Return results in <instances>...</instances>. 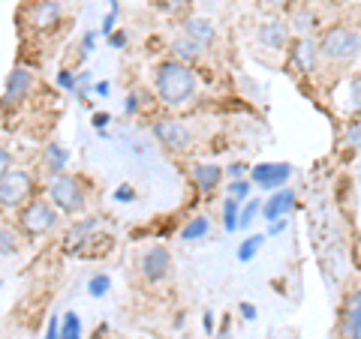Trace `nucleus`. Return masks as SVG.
<instances>
[{"label":"nucleus","instance_id":"f257e3e1","mask_svg":"<svg viewBox=\"0 0 361 339\" xmlns=\"http://www.w3.org/2000/svg\"><path fill=\"white\" fill-rule=\"evenodd\" d=\"M154 87H157V99L169 108H180L187 105L190 99L196 96V72L190 70V63L184 60H163L157 63V72H154Z\"/></svg>","mask_w":361,"mask_h":339},{"label":"nucleus","instance_id":"f03ea898","mask_svg":"<svg viewBox=\"0 0 361 339\" xmlns=\"http://www.w3.org/2000/svg\"><path fill=\"white\" fill-rule=\"evenodd\" d=\"M358 51H361V33L346 25H331L319 37V54L331 63L353 60L358 58Z\"/></svg>","mask_w":361,"mask_h":339},{"label":"nucleus","instance_id":"7ed1b4c3","mask_svg":"<svg viewBox=\"0 0 361 339\" xmlns=\"http://www.w3.org/2000/svg\"><path fill=\"white\" fill-rule=\"evenodd\" d=\"M85 186L82 180L73 177V174H51L49 180V201L54 207H58L61 213H78L85 207Z\"/></svg>","mask_w":361,"mask_h":339},{"label":"nucleus","instance_id":"20e7f679","mask_svg":"<svg viewBox=\"0 0 361 339\" xmlns=\"http://www.w3.org/2000/svg\"><path fill=\"white\" fill-rule=\"evenodd\" d=\"M18 222L30 237H42V234H49L54 225H58V207H54L51 201L33 198V201H27V205L21 207Z\"/></svg>","mask_w":361,"mask_h":339},{"label":"nucleus","instance_id":"39448f33","mask_svg":"<svg viewBox=\"0 0 361 339\" xmlns=\"http://www.w3.org/2000/svg\"><path fill=\"white\" fill-rule=\"evenodd\" d=\"M30 192H33V180H30V174L18 172V168L0 174V205H4L6 210H9V207L27 205V201H30Z\"/></svg>","mask_w":361,"mask_h":339},{"label":"nucleus","instance_id":"423d86ee","mask_svg":"<svg viewBox=\"0 0 361 339\" xmlns=\"http://www.w3.org/2000/svg\"><path fill=\"white\" fill-rule=\"evenodd\" d=\"M139 270H142V276L145 282H163L169 276V270H172V255H169L166 246L160 243H154L145 250V255L139 258Z\"/></svg>","mask_w":361,"mask_h":339},{"label":"nucleus","instance_id":"0eeeda50","mask_svg":"<svg viewBox=\"0 0 361 339\" xmlns=\"http://www.w3.org/2000/svg\"><path fill=\"white\" fill-rule=\"evenodd\" d=\"M289 177H292L289 162H259L250 168V180L259 189H283Z\"/></svg>","mask_w":361,"mask_h":339},{"label":"nucleus","instance_id":"6e6552de","mask_svg":"<svg viewBox=\"0 0 361 339\" xmlns=\"http://www.w3.org/2000/svg\"><path fill=\"white\" fill-rule=\"evenodd\" d=\"M151 129L157 135V141L166 144L169 151H187L190 141H193V135H190L187 123H180V120H157Z\"/></svg>","mask_w":361,"mask_h":339},{"label":"nucleus","instance_id":"1a4fd4ad","mask_svg":"<svg viewBox=\"0 0 361 339\" xmlns=\"http://www.w3.org/2000/svg\"><path fill=\"white\" fill-rule=\"evenodd\" d=\"M319 42H313L310 37H298L292 42V66H295V72L301 75H310L316 70V63H319Z\"/></svg>","mask_w":361,"mask_h":339},{"label":"nucleus","instance_id":"9d476101","mask_svg":"<svg viewBox=\"0 0 361 339\" xmlns=\"http://www.w3.org/2000/svg\"><path fill=\"white\" fill-rule=\"evenodd\" d=\"M27 15H30L33 30H49V27L58 25L61 15H63V0H37Z\"/></svg>","mask_w":361,"mask_h":339},{"label":"nucleus","instance_id":"9b49d317","mask_svg":"<svg viewBox=\"0 0 361 339\" xmlns=\"http://www.w3.org/2000/svg\"><path fill=\"white\" fill-rule=\"evenodd\" d=\"M292 207H295V192L283 186V189L271 192V198L262 201V219L277 222V219L289 217V210H292Z\"/></svg>","mask_w":361,"mask_h":339},{"label":"nucleus","instance_id":"f8f14e48","mask_svg":"<svg viewBox=\"0 0 361 339\" xmlns=\"http://www.w3.org/2000/svg\"><path fill=\"white\" fill-rule=\"evenodd\" d=\"M343 339H361V288L349 291L343 303Z\"/></svg>","mask_w":361,"mask_h":339},{"label":"nucleus","instance_id":"ddd939ff","mask_svg":"<svg viewBox=\"0 0 361 339\" xmlns=\"http://www.w3.org/2000/svg\"><path fill=\"white\" fill-rule=\"evenodd\" d=\"M256 39L262 42V49L277 51V49H286V42H289V30H286V25H283L280 18H271V21H265V25H259Z\"/></svg>","mask_w":361,"mask_h":339},{"label":"nucleus","instance_id":"4468645a","mask_svg":"<svg viewBox=\"0 0 361 339\" xmlns=\"http://www.w3.org/2000/svg\"><path fill=\"white\" fill-rule=\"evenodd\" d=\"M193 184H196V189L199 192H214L220 186V180H223V168L220 165H214V162H199V165H193Z\"/></svg>","mask_w":361,"mask_h":339},{"label":"nucleus","instance_id":"2eb2a0df","mask_svg":"<svg viewBox=\"0 0 361 339\" xmlns=\"http://www.w3.org/2000/svg\"><path fill=\"white\" fill-rule=\"evenodd\" d=\"M30 84H33L30 70H25V66H16V70L9 72V78H6V94H4V99H6V103H16V99H21V96L27 94Z\"/></svg>","mask_w":361,"mask_h":339},{"label":"nucleus","instance_id":"dca6fc26","mask_svg":"<svg viewBox=\"0 0 361 339\" xmlns=\"http://www.w3.org/2000/svg\"><path fill=\"white\" fill-rule=\"evenodd\" d=\"M202 51H205V45H199L196 39H190L187 33H180L178 39H172V54H175V60L193 63V60L202 58Z\"/></svg>","mask_w":361,"mask_h":339},{"label":"nucleus","instance_id":"f3484780","mask_svg":"<svg viewBox=\"0 0 361 339\" xmlns=\"http://www.w3.org/2000/svg\"><path fill=\"white\" fill-rule=\"evenodd\" d=\"M184 33H187L190 39H196L199 45H205V49L214 42V25H211L208 18H199V15L187 18V21H184Z\"/></svg>","mask_w":361,"mask_h":339},{"label":"nucleus","instance_id":"a211bd4d","mask_svg":"<svg viewBox=\"0 0 361 339\" xmlns=\"http://www.w3.org/2000/svg\"><path fill=\"white\" fill-rule=\"evenodd\" d=\"M66 162H70V151L63 148V144L58 141H51L49 148H45V168H49L51 174H63V168Z\"/></svg>","mask_w":361,"mask_h":339},{"label":"nucleus","instance_id":"6ab92c4d","mask_svg":"<svg viewBox=\"0 0 361 339\" xmlns=\"http://www.w3.org/2000/svg\"><path fill=\"white\" fill-rule=\"evenodd\" d=\"M94 225H97V219H78L70 229V234H66V252H75L78 246L87 241V234L94 231Z\"/></svg>","mask_w":361,"mask_h":339},{"label":"nucleus","instance_id":"aec40b11","mask_svg":"<svg viewBox=\"0 0 361 339\" xmlns=\"http://www.w3.org/2000/svg\"><path fill=\"white\" fill-rule=\"evenodd\" d=\"M343 108L349 111V115H361V72H355V75L346 82V99H343Z\"/></svg>","mask_w":361,"mask_h":339},{"label":"nucleus","instance_id":"412c9836","mask_svg":"<svg viewBox=\"0 0 361 339\" xmlns=\"http://www.w3.org/2000/svg\"><path fill=\"white\" fill-rule=\"evenodd\" d=\"M208 231H211L208 217H193L184 229H180V241H199V237H205Z\"/></svg>","mask_w":361,"mask_h":339},{"label":"nucleus","instance_id":"4be33fe9","mask_svg":"<svg viewBox=\"0 0 361 339\" xmlns=\"http://www.w3.org/2000/svg\"><path fill=\"white\" fill-rule=\"evenodd\" d=\"M223 229L226 231H238L241 229V210H238V201L235 198L223 201Z\"/></svg>","mask_w":361,"mask_h":339},{"label":"nucleus","instance_id":"5701e85b","mask_svg":"<svg viewBox=\"0 0 361 339\" xmlns=\"http://www.w3.org/2000/svg\"><path fill=\"white\" fill-rule=\"evenodd\" d=\"M262 243H265V234H253V237H247V241H241L238 246V262H253L256 252L262 250Z\"/></svg>","mask_w":361,"mask_h":339},{"label":"nucleus","instance_id":"b1692460","mask_svg":"<svg viewBox=\"0 0 361 339\" xmlns=\"http://www.w3.org/2000/svg\"><path fill=\"white\" fill-rule=\"evenodd\" d=\"M61 339H82V321L75 312H66L61 321Z\"/></svg>","mask_w":361,"mask_h":339},{"label":"nucleus","instance_id":"393cba45","mask_svg":"<svg viewBox=\"0 0 361 339\" xmlns=\"http://www.w3.org/2000/svg\"><path fill=\"white\" fill-rule=\"evenodd\" d=\"M292 25H295V30H298V37H304L313 25H316V18H313V13L307 6H301V9H295V15H292Z\"/></svg>","mask_w":361,"mask_h":339},{"label":"nucleus","instance_id":"a878e982","mask_svg":"<svg viewBox=\"0 0 361 339\" xmlns=\"http://www.w3.org/2000/svg\"><path fill=\"white\" fill-rule=\"evenodd\" d=\"M0 241H4V243H0V252H4V258H9V255H13V252L18 250V243H16V231L9 229V225H4V229H0Z\"/></svg>","mask_w":361,"mask_h":339},{"label":"nucleus","instance_id":"bb28decb","mask_svg":"<svg viewBox=\"0 0 361 339\" xmlns=\"http://www.w3.org/2000/svg\"><path fill=\"white\" fill-rule=\"evenodd\" d=\"M109 286H111V279H109L106 274H97V276H90V282H87V291H90V298H103L106 291H109Z\"/></svg>","mask_w":361,"mask_h":339},{"label":"nucleus","instance_id":"cd10ccee","mask_svg":"<svg viewBox=\"0 0 361 339\" xmlns=\"http://www.w3.org/2000/svg\"><path fill=\"white\" fill-rule=\"evenodd\" d=\"M247 196H250V184H247V180H232L229 184V198H235V201H244Z\"/></svg>","mask_w":361,"mask_h":339},{"label":"nucleus","instance_id":"c85d7f7f","mask_svg":"<svg viewBox=\"0 0 361 339\" xmlns=\"http://www.w3.org/2000/svg\"><path fill=\"white\" fill-rule=\"evenodd\" d=\"M256 213H262V201H250V205H244V210H241V229H247L253 219H256Z\"/></svg>","mask_w":361,"mask_h":339},{"label":"nucleus","instance_id":"c756f323","mask_svg":"<svg viewBox=\"0 0 361 339\" xmlns=\"http://www.w3.org/2000/svg\"><path fill=\"white\" fill-rule=\"evenodd\" d=\"M184 4H187V0H151V6L160 9V13H178Z\"/></svg>","mask_w":361,"mask_h":339},{"label":"nucleus","instance_id":"7c9ffc66","mask_svg":"<svg viewBox=\"0 0 361 339\" xmlns=\"http://www.w3.org/2000/svg\"><path fill=\"white\" fill-rule=\"evenodd\" d=\"M115 21H118V4H115V0H111L109 15L103 18V33H106V37H111V33H115Z\"/></svg>","mask_w":361,"mask_h":339},{"label":"nucleus","instance_id":"2f4dec72","mask_svg":"<svg viewBox=\"0 0 361 339\" xmlns=\"http://www.w3.org/2000/svg\"><path fill=\"white\" fill-rule=\"evenodd\" d=\"M75 84H78V75H73L70 70H61V72H58V87H63V90H75Z\"/></svg>","mask_w":361,"mask_h":339},{"label":"nucleus","instance_id":"473e14b6","mask_svg":"<svg viewBox=\"0 0 361 339\" xmlns=\"http://www.w3.org/2000/svg\"><path fill=\"white\" fill-rule=\"evenodd\" d=\"M346 144H353V148H361V123L346 129Z\"/></svg>","mask_w":361,"mask_h":339},{"label":"nucleus","instance_id":"72a5a7b5","mask_svg":"<svg viewBox=\"0 0 361 339\" xmlns=\"http://www.w3.org/2000/svg\"><path fill=\"white\" fill-rule=\"evenodd\" d=\"M109 45H111V49H123V45H127V33H123V30H115V33L109 37Z\"/></svg>","mask_w":361,"mask_h":339},{"label":"nucleus","instance_id":"f704fd0d","mask_svg":"<svg viewBox=\"0 0 361 339\" xmlns=\"http://www.w3.org/2000/svg\"><path fill=\"white\" fill-rule=\"evenodd\" d=\"M115 198H118V201H133V198H135V189H133V186H127V184H123V186H118Z\"/></svg>","mask_w":361,"mask_h":339},{"label":"nucleus","instance_id":"c9c22d12","mask_svg":"<svg viewBox=\"0 0 361 339\" xmlns=\"http://www.w3.org/2000/svg\"><path fill=\"white\" fill-rule=\"evenodd\" d=\"M4 172H13V160H9V151L6 148L0 151V174H4Z\"/></svg>","mask_w":361,"mask_h":339},{"label":"nucleus","instance_id":"e433bc0d","mask_svg":"<svg viewBox=\"0 0 361 339\" xmlns=\"http://www.w3.org/2000/svg\"><path fill=\"white\" fill-rule=\"evenodd\" d=\"M94 42H97V33H85V39H82V54L94 51Z\"/></svg>","mask_w":361,"mask_h":339},{"label":"nucleus","instance_id":"4c0bfd02","mask_svg":"<svg viewBox=\"0 0 361 339\" xmlns=\"http://www.w3.org/2000/svg\"><path fill=\"white\" fill-rule=\"evenodd\" d=\"M94 127H97L99 132H103V129L109 127V115H103V111H97V115H94Z\"/></svg>","mask_w":361,"mask_h":339},{"label":"nucleus","instance_id":"58836bf2","mask_svg":"<svg viewBox=\"0 0 361 339\" xmlns=\"http://www.w3.org/2000/svg\"><path fill=\"white\" fill-rule=\"evenodd\" d=\"M241 315L247 321H253L256 319V307H253V303H241Z\"/></svg>","mask_w":361,"mask_h":339},{"label":"nucleus","instance_id":"ea45409f","mask_svg":"<svg viewBox=\"0 0 361 339\" xmlns=\"http://www.w3.org/2000/svg\"><path fill=\"white\" fill-rule=\"evenodd\" d=\"M244 172H247V165H241V162H232V165H229V174H232L235 180H238Z\"/></svg>","mask_w":361,"mask_h":339},{"label":"nucleus","instance_id":"a19ab883","mask_svg":"<svg viewBox=\"0 0 361 339\" xmlns=\"http://www.w3.org/2000/svg\"><path fill=\"white\" fill-rule=\"evenodd\" d=\"M135 108H139V99H135V94H130V96H127V103H123V111H130V115H133Z\"/></svg>","mask_w":361,"mask_h":339},{"label":"nucleus","instance_id":"79ce46f5","mask_svg":"<svg viewBox=\"0 0 361 339\" xmlns=\"http://www.w3.org/2000/svg\"><path fill=\"white\" fill-rule=\"evenodd\" d=\"M109 90H111V84H109V82H97V84H94V94H97V96H106Z\"/></svg>","mask_w":361,"mask_h":339},{"label":"nucleus","instance_id":"37998d69","mask_svg":"<svg viewBox=\"0 0 361 339\" xmlns=\"http://www.w3.org/2000/svg\"><path fill=\"white\" fill-rule=\"evenodd\" d=\"M202 324H205V333H214V312L202 315Z\"/></svg>","mask_w":361,"mask_h":339},{"label":"nucleus","instance_id":"c03bdc74","mask_svg":"<svg viewBox=\"0 0 361 339\" xmlns=\"http://www.w3.org/2000/svg\"><path fill=\"white\" fill-rule=\"evenodd\" d=\"M283 229H286V217H283V219H277V222H271V229H268V231H271V234H277V231H283Z\"/></svg>","mask_w":361,"mask_h":339},{"label":"nucleus","instance_id":"a18cd8bd","mask_svg":"<svg viewBox=\"0 0 361 339\" xmlns=\"http://www.w3.org/2000/svg\"><path fill=\"white\" fill-rule=\"evenodd\" d=\"M265 4H268V6H283L286 0H265Z\"/></svg>","mask_w":361,"mask_h":339}]
</instances>
